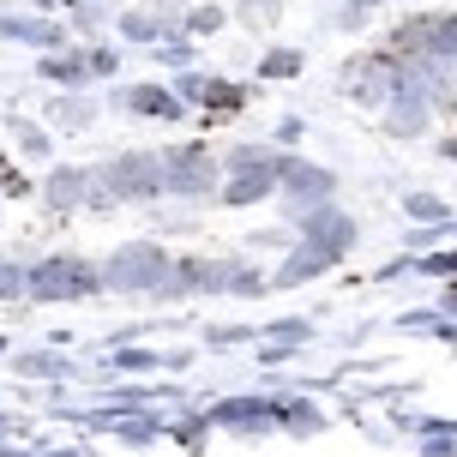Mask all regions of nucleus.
<instances>
[{"mask_svg":"<svg viewBox=\"0 0 457 457\" xmlns=\"http://www.w3.org/2000/svg\"><path fill=\"white\" fill-rule=\"evenodd\" d=\"M133 109H145V114H175V96H162V91H133Z\"/></svg>","mask_w":457,"mask_h":457,"instance_id":"4","label":"nucleus"},{"mask_svg":"<svg viewBox=\"0 0 457 457\" xmlns=\"http://www.w3.org/2000/svg\"><path fill=\"white\" fill-rule=\"evenodd\" d=\"M19 151H30V157H43L48 145H43V133H37V127H19Z\"/></svg>","mask_w":457,"mask_h":457,"instance_id":"5","label":"nucleus"},{"mask_svg":"<svg viewBox=\"0 0 457 457\" xmlns=\"http://www.w3.org/2000/svg\"><path fill=\"white\" fill-rule=\"evenodd\" d=\"M157 265H162L157 253H145V247H138V253H127V259H114V283H145V277L157 271Z\"/></svg>","mask_w":457,"mask_h":457,"instance_id":"2","label":"nucleus"},{"mask_svg":"<svg viewBox=\"0 0 457 457\" xmlns=\"http://www.w3.org/2000/svg\"><path fill=\"white\" fill-rule=\"evenodd\" d=\"M114 187H127L133 199H138V193H157V169H151L145 157H127L120 169H114Z\"/></svg>","mask_w":457,"mask_h":457,"instance_id":"1","label":"nucleus"},{"mask_svg":"<svg viewBox=\"0 0 457 457\" xmlns=\"http://www.w3.org/2000/svg\"><path fill=\"white\" fill-rule=\"evenodd\" d=\"M127 37H157V19H145V12H133V19H127Z\"/></svg>","mask_w":457,"mask_h":457,"instance_id":"6","label":"nucleus"},{"mask_svg":"<svg viewBox=\"0 0 457 457\" xmlns=\"http://www.w3.org/2000/svg\"><path fill=\"white\" fill-rule=\"evenodd\" d=\"M0 30H6V37H30V43H54V37H61L54 24H24V19H6Z\"/></svg>","mask_w":457,"mask_h":457,"instance_id":"3","label":"nucleus"}]
</instances>
